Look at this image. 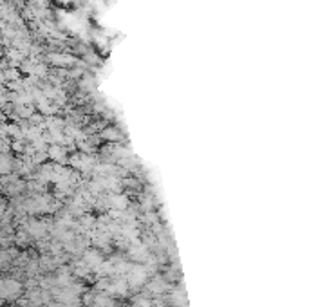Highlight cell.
<instances>
[{"instance_id":"cell-1","label":"cell","mask_w":309,"mask_h":307,"mask_svg":"<svg viewBox=\"0 0 309 307\" xmlns=\"http://www.w3.org/2000/svg\"><path fill=\"white\" fill-rule=\"evenodd\" d=\"M149 280V271L143 264H136L130 268V271L127 273V284L132 289H141Z\"/></svg>"},{"instance_id":"cell-2","label":"cell","mask_w":309,"mask_h":307,"mask_svg":"<svg viewBox=\"0 0 309 307\" xmlns=\"http://www.w3.org/2000/svg\"><path fill=\"white\" fill-rule=\"evenodd\" d=\"M47 157L49 161L56 164H67V157H69V150L62 147V145H49L47 147Z\"/></svg>"},{"instance_id":"cell-3","label":"cell","mask_w":309,"mask_h":307,"mask_svg":"<svg viewBox=\"0 0 309 307\" xmlns=\"http://www.w3.org/2000/svg\"><path fill=\"white\" fill-rule=\"evenodd\" d=\"M129 289H130L129 284H127V280H125L123 277H116L114 280L110 278V284H109L107 293H109L110 297H127Z\"/></svg>"},{"instance_id":"cell-4","label":"cell","mask_w":309,"mask_h":307,"mask_svg":"<svg viewBox=\"0 0 309 307\" xmlns=\"http://www.w3.org/2000/svg\"><path fill=\"white\" fill-rule=\"evenodd\" d=\"M81 260H83V262L87 264L90 269H94L96 266H100V264L103 262V255H101V249L87 248L83 251V255H81Z\"/></svg>"},{"instance_id":"cell-5","label":"cell","mask_w":309,"mask_h":307,"mask_svg":"<svg viewBox=\"0 0 309 307\" xmlns=\"http://www.w3.org/2000/svg\"><path fill=\"white\" fill-rule=\"evenodd\" d=\"M145 286H147V291L150 295H165V291L168 289V284H166V280L163 277L150 278V280H147Z\"/></svg>"},{"instance_id":"cell-6","label":"cell","mask_w":309,"mask_h":307,"mask_svg":"<svg viewBox=\"0 0 309 307\" xmlns=\"http://www.w3.org/2000/svg\"><path fill=\"white\" fill-rule=\"evenodd\" d=\"M129 204H130L129 197H127V195H123V193H110V195H109V208L127 212Z\"/></svg>"},{"instance_id":"cell-7","label":"cell","mask_w":309,"mask_h":307,"mask_svg":"<svg viewBox=\"0 0 309 307\" xmlns=\"http://www.w3.org/2000/svg\"><path fill=\"white\" fill-rule=\"evenodd\" d=\"M98 136L101 139H105V141H109V143H120V141H123V134L116 127H105V129L100 130Z\"/></svg>"},{"instance_id":"cell-8","label":"cell","mask_w":309,"mask_h":307,"mask_svg":"<svg viewBox=\"0 0 309 307\" xmlns=\"http://www.w3.org/2000/svg\"><path fill=\"white\" fill-rule=\"evenodd\" d=\"M152 307H166L165 304H155V306H152Z\"/></svg>"}]
</instances>
